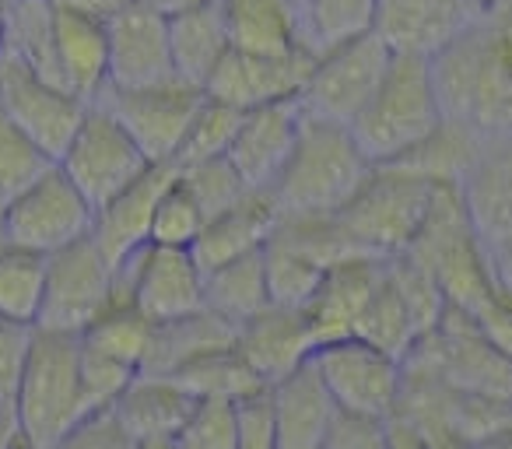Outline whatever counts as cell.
<instances>
[{"label": "cell", "mask_w": 512, "mask_h": 449, "mask_svg": "<svg viewBox=\"0 0 512 449\" xmlns=\"http://www.w3.org/2000/svg\"><path fill=\"white\" fill-rule=\"evenodd\" d=\"M57 8L74 11V15L95 18V22H113L123 8H130L134 0H53Z\"/></svg>", "instance_id": "obj_50"}, {"label": "cell", "mask_w": 512, "mask_h": 449, "mask_svg": "<svg viewBox=\"0 0 512 449\" xmlns=\"http://www.w3.org/2000/svg\"><path fill=\"white\" fill-rule=\"evenodd\" d=\"M278 221H281L278 197L271 190H249L228 211L214 214L207 221L200 239L193 243V257H197V264L207 274L221 264H232V260L249 257V253H260L271 243Z\"/></svg>", "instance_id": "obj_23"}, {"label": "cell", "mask_w": 512, "mask_h": 449, "mask_svg": "<svg viewBox=\"0 0 512 449\" xmlns=\"http://www.w3.org/2000/svg\"><path fill=\"white\" fill-rule=\"evenodd\" d=\"M46 267L50 257L25 246L8 243L0 250V316L4 320L39 327L46 295Z\"/></svg>", "instance_id": "obj_33"}, {"label": "cell", "mask_w": 512, "mask_h": 449, "mask_svg": "<svg viewBox=\"0 0 512 449\" xmlns=\"http://www.w3.org/2000/svg\"><path fill=\"white\" fill-rule=\"evenodd\" d=\"M235 432H239L235 400L204 397V400H197V407H193L179 442H183V446H193V449H235Z\"/></svg>", "instance_id": "obj_43"}, {"label": "cell", "mask_w": 512, "mask_h": 449, "mask_svg": "<svg viewBox=\"0 0 512 449\" xmlns=\"http://www.w3.org/2000/svg\"><path fill=\"white\" fill-rule=\"evenodd\" d=\"M78 341H81V348L99 351V355L116 358V362L144 372L148 355H151V341H155V323H151L130 299L116 295L113 306L95 323H88L78 334Z\"/></svg>", "instance_id": "obj_31"}, {"label": "cell", "mask_w": 512, "mask_h": 449, "mask_svg": "<svg viewBox=\"0 0 512 449\" xmlns=\"http://www.w3.org/2000/svg\"><path fill=\"white\" fill-rule=\"evenodd\" d=\"M57 165L85 193L95 211L151 169L148 155L137 148V141L123 130V123L99 102L88 106L78 134L71 137Z\"/></svg>", "instance_id": "obj_8"}, {"label": "cell", "mask_w": 512, "mask_h": 449, "mask_svg": "<svg viewBox=\"0 0 512 449\" xmlns=\"http://www.w3.org/2000/svg\"><path fill=\"white\" fill-rule=\"evenodd\" d=\"M288 8L295 11V18H299V25H302V39H306V22H309V8H313V0H288ZM309 53H313V50H309Z\"/></svg>", "instance_id": "obj_57"}, {"label": "cell", "mask_w": 512, "mask_h": 449, "mask_svg": "<svg viewBox=\"0 0 512 449\" xmlns=\"http://www.w3.org/2000/svg\"><path fill=\"white\" fill-rule=\"evenodd\" d=\"M8 57L60 85V71H57V4H53V0H11Z\"/></svg>", "instance_id": "obj_32"}, {"label": "cell", "mask_w": 512, "mask_h": 449, "mask_svg": "<svg viewBox=\"0 0 512 449\" xmlns=\"http://www.w3.org/2000/svg\"><path fill=\"white\" fill-rule=\"evenodd\" d=\"M53 165L57 162L29 134H22L8 116H0V200L4 204L39 183Z\"/></svg>", "instance_id": "obj_39"}, {"label": "cell", "mask_w": 512, "mask_h": 449, "mask_svg": "<svg viewBox=\"0 0 512 449\" xmlns=\"http://www.w3.org/2000/svg\"><path fill=\"white\" fill-rule=\"evenodd\" d=\"M481 141H484V134H477V130L463 127V123L446 116L442 127L435 130L425 144H418L411 155L390 165H404V169L432 179L435 186H456L463 179V172L470 169V162H474Z\"/></svg>", "instance_id": "obj_34"}, {"label": "cell", "mask_w": 512, "mask_h": 449, "mask_svg": "<svg viewBox=\"0 0 512 449\" xmlns=\"http://www.w3.org/2000/svg\"><path fill=\"white\" fill-rule=\"evenodd\" d=\"M484 11L467 0H376L372 32L404 57H439Z\"/></svg>", "instance_id": "obj_15"}, {"label": "cell", "mask_w": 512, "mask_h": 449, "mask_svg": "<svg viewBox=\"0 0 512 449\" xmlns=\"http://www.w3.org/2000/svg\"><path fill=\"white\" fill-rule=\"evenodd\" d=\"M92 225L95 207L60 165H53L39 183H32L8 204V243L36 250L43 257L88 239Z\"/></svg>", "instance_id": "obj_12"}, {"label": "cell", "mask_w": 512, "mask_h": 449, "mask_svg": "<svg viewBox=\"0 0 512 449\" xmlns=\"http://www.w3.org/2000/svg\"><path fill=\"white\" fill-rule=\"evenodd\" d=\"M8 246V204L0 200V250Z\"/></svg>", "instance_id": "obj_58"}, {"label": "cell", "mask_w": 512, "mask_h": 449, "mask_svg": "<svg viewBox=\"0 0 512 449\" xmlns=\"http://www.w3.org/2000/svg\"><path fill=\"white\" fill-rule=\"evenodd\" d=\"M239 120H242L239 109L225 106V102L207 95L204 106L193 116V123H190V130H186L172 165H176V169H190V165L211 162V158H225L228 148H232L235 130H239Z\"/></svg>", "instance_id": "obj_38"}, {"label": "cell", "mask_w": 512, "mask_h": 449, "mask_svg": "<svg viewBox=\"0 0 512 449\" xmlns=\"http://www.w3.org/2000/svg\"><path fill=\"white\" fill-rule=\"evenodd\" d=\"M204 99V88L169 78L148 88H106L99 106H106L123 123V130L134 137L151 165H172Z\"/></svg>", "instance_id": "obj_10"}, {"label": "cell", "mask_w": 512, "mask_h": 449, "mask_svg": "<svg viewBox=\"0 0 512 449\" xmlns=\"http://www.w3.org/2000/svg\"><path fill=\"white\" fill-rule=\"evenodd\" d=\"M109 32V88H148L176 78L169 46V18L134 0L123 8Z\"/></svg>", "instance_id": "obj_17"}, {"label": "cell", "mask_w": 512, "mask_h": 449, "mask_svg": "<svg viewBox=\"0 0 512 449\" xmlns=\"http://www.w3.org/2000/svg\"><path fill=\"white\" fill-rule=\"evenodd\" d=\"M386 449H428V442L418 428L407 425L404 418L393 414V418L386 421Z\"/></svg>", "instance_id": "obj_51"}, {"label": "cell", "mask_w": 512, "mask_h": 449, "mask_svg": "<svg viewBox=\"0 0 512 449\" xmlns=\"http://www.w3.org/2000/svg\"><path fill=\"white\" fill-rule=\"evenodd\" d=\"M323 449H386V421L355 411H337Z\"/></svg>", "instance_id": "obj_46"}, {"label": "cell", "mask_w": 512, "mask_h": 449, "mask_svg": "<svg viewBox=\"0 0 512 449\" xmlns=\"http://www.w3.org/2000/svg\"><path fill=\"white\" fill-rule=\"evenodd\" d=\"M474 449H512V425H505L502 432L488 435V439H481Z\"/></svg>", "instance_id": "obj_55"}, {"label": "cell", "mask_w": 512, "mask_h": 449, "mask_svg": "<svg viewBox=\"0 0 512 449\" xmlns=\"http://www.w3.org/2000/svg\"><path fill=\"white\" fill-rule=\"evenodd\" d=\"M235 351H239L242 362L253 369V376L260 383L274 386L313 358L316 334L302 309L267 306L264 313L239 327Z\"/></svg>", "instance_id": "obj_21"}, {"label": "cell", "mask_w": 512, "mask_h": 449, "mask_svg": "<svg viewBox=\"0 0 512 449\" xmlns=\"http://www.w3.org/2000/svg\"><path fill=\"white\" fill-rule=\"evenodd\" d=\"M372 18H376V0H313L306 22V43L313 57L344 39L369 32Z\"/></svg>", "instance_id": "obj_40"}, {"label": "cell", "mask_w": 512, "mask_h": 449, "mask_svg": "<svg viewBox=\"0 0 512 449\" xmlns=\"http://www.w3.org/2000/svg\"><path fill=\"white\" fill-rule=\"evenodd\" d=\"M313 369L334 397L337 411L390 421L404 390V362L362 337L323 341L313 351Z\"/></svg>", "instance_id": "obj_9"}, {"label": "cell", "mask_w": 512, "mask_h": 449, "mask_svg": "<svg viewBox=\"0 0 512 449\" xmlns=\"http://www.w3.org/2000/svg\"><path fill=\"white\" fill-rule=\"evenodd\" d=\"M141 4H148V8L158 11V15L172 18V15H179V11L193 8V4H200V0H141Z\"/></svg>", "instance_id": "obj_53"}, {"label": "cell", "mask_w": 512, "mask_h": 449, "mask_svg": "<svg viewBox=\"0 0 512 449\" xmlns=\"http://www.w3.org/2000/svg\"><path fill=\"white\" fill-rule=\"evenodd\" d=\"M390 260L372 257V253H355L344 257L323 274L320 288L313 292L309 306L302 309L316 334V344L337 341V337H355L358 320L369 309L372 295L386 281Z\"/></svg>", "instance_id": "obj_18"}, {"label": "cell", "mask_w": 512, "mask_h": 449, "mask_svg": "<svg viewBox=\"0 0 512 449\" xmlns=\"http://www.w3.org/2000/svg\"><path fill=\"white\" fill-rule=\"evenodd\" d=\"M239 411V432H235V449H281L278 425H274L271 390H256L235 400Z\"/></svg>", "instance_id": "obj_44"}, {"label": "cell", "mask_w": 512, "mask_h": 449, "mask_svg": "<svg viewBox=\"0 0 512 449\" xmlns=\"http://www.w3.org/2000/svg\"><path fill=\"white\" fill-rule=\"evenodd\" d=\"M11 432H15V407H11V400L0 397V449L11 439Z\"/></svg>", "instance_id": "obj_54"}, {"label": "cell", "mask_w": 512, "mask_h": 449, "mask_svg": "<svg viewBox=\"0 0 512 449\" xmlns=\"http://www.w3.org/2000/svg\"><path fill=\"white\" fill-rule=\"evenodd\" d=\"M207 225L204 207L197 204L186 183L179 179V172L172 176V183L162 190L155 207V221H151V243L158 246H179V250H193V243L200 239Z\"/></svg>", "instance_id": "obj_41"}, {"label": "cell", "mask_w": 512, "mask_h": 449, "mask_svg": "<svg viewBox=\"0 0 512 449\" xmlns=\"http://www.w3.org/2000/svg\"><path fill=\"white\" fill-rule=\"evenodd\" d=\"M316 57H253V53L228 50V57L218 64L204 92L225 106L256 109L271 102L302 99V88L309 81Z\"/></svg>", "instance_id": "obj_19"}, {"label": "cell", "mask_w": 512, "mask_h": 449, "mask_svg": "<svg viewBox=\"0 0 512 449\" xmlns=\"http://www.w3.org/2000/svg\"><path fill=\"white\" fill-rule=\"evenodd\" d=\"M484 22L512 46V0H495L488 11H484Z\"/></svg>", "instance_id": "obj_52"}, {"label": "cell", "mask_w": 512, "mask_h": 449, "mask_svg": "<svg viewBox=\"0 0 512 449\" xmlns=\"http://www.w3.org/2000/svg\"><path fill=\"white\" fill-rule=\"evenodd\" d=\"M456 193L484 250L512 236V134L484 137Z\"/></svg>", "instance_id": "obj_20"}, {"label": "cell", "mask_w": 512, "mask_h": 449, "mask_svg": "<svg viewBox=\"0 0 512 449\" xmlns=\"http://www.w3.org/2000/svg\"><path fill=\"white\" fill-rule=\"evenodd\" d=\"M116 295L130 299L151 323H172L204 309V267L193 250L148 243L116 271Z\"/></svg>", "instance_id": "obj_13"}, {"label": "cell", "mask_w": 512, "mask_h": 449, "mask_svg": "<svg viewBox=\"0 0 512 449\" xmlns=\"http://www.w3.org/2000/svg\"><path fill=\"white\" fill-rule=\"evenodd\" d=\"M439 186L404 165H372L355 197L337 211L344 232L362 253L393 260L407 253L425 225Z\"/></svg>", "instance_id": "obj_6"}, {"label": "cell", "mask_w": 512, "mask_h": 449, "mask_svg": "<svg viewBox=\"0 0 512 449\" xmlns=\"http://www.w3.org/2000/svg\"><path fill=\"white\" fill-rule=\"evenodd\" d=\"M488 267H491V281H495V292L512 302V236L502 239L498 246H491Z\"/></svg>", "instance_id": "obj_49"}, {"label": "cell", "mask_w": 512, "mask_h": 449, "mask_svg": "<svg viewBox=\"0 0 512 449\" xmlns=\"http://www.w3.org/2000/svg\"><path fill=\"white\" fill-rule=\"evenodd\" d=\"M432 74L449 120L484 137L512 134V46L484 15L432 57Z\"/></svg>", "instance_id": "obj_1"}, {"label": "cell", "mask_w": 512, "mask_h": 449, "mask_svg": "<svg viewBox=\"0 0 512 449\" xmlns=\"http://www.w3.org/2000/svg\"><path fill=\"white\" fill-rule=\"evenodd\" d=\"M50 449H137V442L130 439V432L106 407V411H92L88 418H81L78 425L67 435H60Z\"/></svg>", "instance_id": "obj_45"}, {"label": "cell", "mask_w": 512, "mask_h": 449, "mask_svg": "<svg viewBox=\"0 0 512 449\" xmlns=\"http://www.w3.org/2000/svg\"><path fill=\"white\" fill-rule=\"evenodd\" d=\"M404 257H411L421 271L432 274L446 306L460 309L467 316H474L495 295L488 250L470 229L456 186L435 190L432 211H428L425 225L414 236V243L407 246Z\"/></svg>", "instance_id": "obj_5"}, {"label": "cell", "mask_w": 512, "mask_h": 449, "mask_svg": "<svg viewBox=\"0 0 512 449\" xmlns=\"http://www.w3.org/2000/svg\"><path fill=\"white\" fill-rule=\"evenodd\" d=\"M8 18H11V0H0V60L8 57Z\"/></svg>", "instance_id": "obj_56"}, {"label": "cell", "mask_w": 512, "mask_h": 449, "mask_svg": "<svg viewBox=\"0 0 512 449\" xmlns=\"http://www.w3.org/2000/svg\"><path fill=\"white\" fill-rule=\"evenodd\" d=\"M193 407H197V397L183 390L172 376L141 372L109 411L134 442H179Z\"/></svg>", "instance_id": "obj_24"}, {"label": "cell", "mask_w": 512, "mask_h": 449, "mask_svg": "<svg viewBox=\"0 0 512 449\" xmlns=\"http://www.w3.org/2000/svg\"><path fill=\"white\" fill-rule=\"evenodd\" d=\"M169 46L176 78L204 88L232 50L225 0H200L169 18Z\"/></svg>", "instance_id": "obj_26"}, {"label": "cell", "mask_w": 512, "mask_h": 449, "mask_svg": "<svg viewBox=\"0 0 512 449\" xmlns=\"http://www.w3.org/2000/svg\"><path fill=\"white\" fill-rule=\"evenodd\" d=\"M85 113L88 102L67 92L64 85L29 71L11 57L0 60V116H8L22 134H29L53 162H60Z\"/></svg>", "instance_id": "obj_14"}, {"label": "cell", "mask_w": 512, "mask_h": 449, "mask_svg": "<svg viewBox=\"0 0 512 449\" xmlns=\"http://www.w3.org/2000/svg\"><path fill=\"white\" fill-rule=\"evenodd\" d=\"M172 176H176V165H151L141 179H134L127 190L116 193L109 204L95 211L92 239L116 271L151 243V221H155L158 197L172 183Z\"/></svg>", "instance_id": "obj_22"}, {"label": "cell", "mask_w": 512, "mask_h": 449, "mask_svg": "<svg viewBox=\"0 0 512 449\" xmlns=\"http://www.w3.org/2000/svg\"><path fill=\"white\" fill-rule=\"evenodd\" d=\"M172 379H176L183 390H190L197 400H204V397L239 400V397H246V393L264 390V383H260V379L253 376V369L242 362L235 344L232 348H218V351H207V355L193 358V362H186L179 372H172Z\"/></svg>", "instance_id": "obj_37"}, {"label": "cell", "mask_w": 512, "mask_h": 449, "mask_svg": "<svg viewBox=\"0 0 512 449\" xmlns=\"http://www.w3.org/2000/svg\"><path fill=\"white\" fill-rule=\"evenodd\" d=\"M267 390H271L274 425H278V446L323 449L337 404L327 393V386H323L320 372L313 369V358L302 369H295L292 376L281 379V383L267 386Z\"/></svg>", "instance_id": "obj_25"}, {"label": "cell", "mask_w": 512, "mask_h": 449, "mask_svg": "<svg viewBox=\"0 0 512 449\" xmlns=\"http://www.w3.org/2000/svg\"><path fill=\"white\" fill-rule=\"evenodd\" d=\"M11 407H15V428L39 449H50L60 435L92 414L81 383L78 334L36 327Z\"/></svg>", "instance_id": "obj_4"}, {"label": "cell", "mask_w": 512, "mask_h": 449, "mask_svg": "<svg viewBox=\"0 0 512 449\" xmlns=\"http://www.w3.org/2000/svg\"><path fill=\"white\" fill-rule=\"evenodd\" d=\"M267 306H271V288H267L264 250L204 274V309H211L232 327H242L246 320L264 313Z\"/></svg>", "instance_id": "obj_30"}, {"label": "cell", "mask_w": 512, "mask_h": 449, "mask_svg": "<svg viewBox=\"0 0 512 449\" xmlns=\"http://www.w3.org/2000/svg\"><path fill=\"white\" fill-rule=\"evenodd\" d=\"M442 120L446 109L435 88L432 60L393 53L383 85L351 123V134L372 165H390L425 144L442 127Z\"/></svg>", "instance_id": "obj_2"}, {"label": "cell", "mask_w": 512, "mask_h": 449, "mask_svg": "<svg viewBox=\"0 0 512 449\" xmlns=\"http://www.w3.org/2000/svg\"><path fill=\"white\" fill-rule=\"evenodd\" d=\"M302 120H306L302 99L271 102V106H256L242 113L225 158L235 165L249 190H274L295 151Z\"/></svg>", "instance_id": "obj_16"}, {"label": "cell", "mask_w": 512, "mask_h": 449, "mask_svg": "<svg viewBox=\"0 0 512 449\" xmlns=\"http://www.w3.org/2000/svg\"><path fill=\"white\" fill-rule=\"evenodd\" d=\"M57 71L60 85L88 106L109 88V32L106 22L57 8Z\"/></svg>", "instance_id": "obj_27"}, {"label": "cell", "mask_w": 512, "mask_h": 449, "mask_svg": "<svg viewBox=\"0 0 512 449\" xmlns=\"http://www.w3.org/2000/svg\"><path fill=\"white\" fill-rule=\"evenodd\" d=\"M467 4H474V8H481V11H488L495 0H467Z\"/></svg>", "instance_id": "obj_59"}, {"label": "cell", "mask_w": 512, "mask_h": 449, "mask_svg": "<svg viewBox=\"0 0 512 449\" xmlns=\"http://www.w3.org/2000/svg\"><path fill=\"white\" fill-rule=\"evenodd\" d=\"M176 449H193V446H183V442H176Z\"/></svg>", "instance_id": "obj_60"}, {"label": "cell", "mask_w": 512, "mask_h": 449, "mask_svg": "<svg viewBox=\"0 0 512 449\" xmlns=\"http://www.w3.org/2000/svg\"><path fill=\"white\" fill-rule=\"evenodd\" d=\"M372 172L351 127L306 113L285 172L274 183L281 214H337Z\"/></svg>", "instance_id": "obj_3"}, {"label": "cell", "mask_w": 512, "mask_h": 449, "mask_svg": "<svg viewBox=\"0 0 512 449\" xmlns=\"http://www.w3.org/2000/svg\"><path fill=\"white\" fill-rule=\"evenodd\" d=\"M113 299H116V267L95 246V239L88 236L50 257L39 330L81 334L88 323H95L113 306Z\"/></svg>", "instance_id": "obj_11"}, {"label": "cell", "mask_w": 512, "mask_h": 449, "mask_svg": "<svg viewBox=\"0 0 512 449\" xmlns=\"http://www.w3.org/2000/svg\"><path fill=\"white\" fill-rule=\"evenodd\" d=\"M32 337H36V327H25V323L0 316V397L4 400L15 397L18 379H22L25 369V355L32 348Z\"/></svg>", "instance_id": "obj_47"}, {"label": "cell", "mask_w": 512, "mask_h": 449, "mask_svg": "<svg viewBox=\"0 0 512 449\" xmlns=\"http://www.w3.org/2000/svg\"><path fill=\"white\" fill-rule=\"evenodd\" d=\"M474 323H477V330L484 334V341H488L498 355L512 362V302L505 299V295L495 292L474 313Z\"/></svg>", "instance_id": "obj_48"}, {"label": "cell", "mask_w": 512, "mask_h": 449, "mask_svg": "<svg viewBox=\"0 0 512 449\" xmlns=\"http://www.w3.org/2000/svg\"><path fill=\"white\" fill-rule=\"evenodd\" d=\"M235 334H239V327L214 316L211 309H200V313L183 316V320H172V323H155V341H151V355L144 372H151V376H172V372H179L186 362L207 355V351L232 348Z\"/></svg>", "instance_id": "obj_29"}, {"label": "cell", "mask_w": 512, "mask_h": 449, "mask_svg": "<svg viewBox=\"0 0 512 449\" xmlns=\"http://www.w3.org/2000/svg\"><path fill=\"white\" fill-rule=\"evenodd\" d=\"M232 50L253 57H313L288 0H225Z\"/></svg>", "instance_id": "obj_28"}, {"label": "cell", "mask_w": 512, "mask_h": 449, "mask_svg": "<svg viewBox=\"0 0 512 449\" xmlns=\"http://www.w3.org/2000/svg\"><path fill=\"white\" fill-rule=\"evenodd\" d=\"M179 179L186 183V190L197 197V204L204 207L207 221L214 214L228 211L235 200H242L249 193V186L242 183V176L235 172V165L228 158H211V162L190 165V169H176Z\"/></svg>", "instance_id": "obj_42"}, {"label": "cell", "mask_w": 512, "mask_h": 449, "mask_svg": "<svg viewBox=\"0 0 512 449\" xmlns=\"http://www.w3.org/2000/svg\"><path fill=\"white\" fill-rule=\"evenodd\" d=\"M390 64L393 50L372 29L330 46L313 60V71L302 88V109L316 120L351 127L383 85Z\"/></svg>", "instance_id": "obj_7"}, {"label": "cell", "mask_w": 512, "mask_h": 449, "mask_svg": "<svg viewBox=\"0 0 512 449\" xmlns=\"http://www.w3.org/2000/svg\"><path fill=\"white\" fill-rule=\"evenodd\" d=\"M264 267L267 288H271V306L285 309H306L313 292L320 288L323 274L330 271L313 253L299 250V246L281 236H271V243L264 246Z\"/></svg>", "instance_id": "obj_36"}, {"label": "cell", "mask_w": 512, "mask_h": 449, "mask_svg": "<svg viewBox=\"0 0 512 449\" xmlns=\"http://www.w3.org/2000/svg\"><path fill=\"white\" fill-rule=\"evenodd\" d=\"M355 337L376 344V348H383L386 355L400 358V362H404V358L411 355L414 344L421 341V330H418V323H414V313L404 302V295H400L397 281L390 278V267H386V281L379 285V292L372 295L365 316L358 320Z\"/></svg>", "instance_id": "obj_35"}]
</instances>
